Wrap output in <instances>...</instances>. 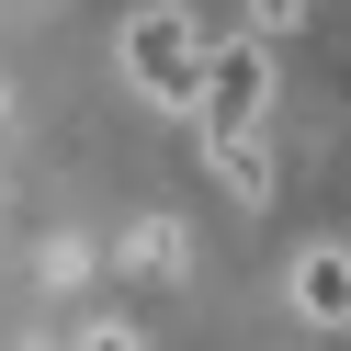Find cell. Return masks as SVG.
I'll use <instances>...</instances> for the list:
<instances>
[{"label":"cell","mask_w":351,"mask_h":351,"mask_svg":"<svg viewBox=\"0 0 351 351\" xmlns=\"http://www.w3.org/2000/svg\"><path fill=\"white\" fill-rule=\"evenodd\" d=\"M204 159H215V182H227L238 204H272V147L261 136H204Z\"/></svg>","instance_id":"cell-4"},{"label":"cell","mask_w":351,"mask_h":351,"mask_svg":"<svg viewBox=\"0 0 351 351\" xmlns=\"http://www.w3.org/2000/svg\"><path fill=\"white\" fill-rule=\"evenodd\" d=\"M238 12H250V34H261V46H283V34H306V23H317V0H238Z\"/></svg>","instance_id":"cell-6"},{"label":"cell","mask_w":351,"mask_h":351,"mask_svg":"<svg viewBox=\"0 0 351 351\" xmlns=\"http://www.w3.org/2000/svg\"><path fill=\"white\" fill-rule=\"evenodd\" d=\"M193 125H204V136H261V125H272V46H261V34H215L204 46Z\"/></svg>","instance_id":"cell-1"},{"label":"cell","mask_w":351,"mask_h":351,"mask_svg":"<svg viewBox=\"0 0 351 351\" xmlns=\"http://www.w3.org/2000/svg\"><path fill=\"white\" fill-rule=\"evenodd\" d=\"M295 317H317V328H340L351 317V250H295Z\"/></svg>","instance_id":"cell-3"},{"label":"cell","mask_w":351,"mask_h":351,"mask_svg":"<svg viewBox=\"0 0 351 351\" xmlns=\"http://www.w3.org/2000/svg\"><path fill=\"white\" fill-rule=\"evenodd\" d=\"M80 351H147V340H136L125 317H102V328H80Z\"/></svg>","instance_id":"cell-7"},{"label":"cell","mask_w":351,"mask_h":351,"mask_svg":"<svg viewBox=\"0 0 351 351\" xmlns=\"http://www.w3.org/2000/svg\"><path fill=\"white\" fill-rule=\"evenodd\" d=\"M204 46H215V34L193 23V12H136V23H125V80H136L147 102H170V114H193V91H204Z\"/></svg>","instance_id":"cell-2"},{"label":"cell","mask_w":351,"mask_h":351,"mask_svg":"<svg viewBox=\"0 0 351 351\" xmlns=\"http://www.w3.org/2000/svg\"><path fill=\"white\" fill-rule=\"evenodd\" d=\"M182 261H193V238L170 227V215H147V227H125V272H147V283H182Z\"/></svg>","instance_id":"cell-5"},{"label":"cell","mask_w":351,"mask_h":351,"mask_svg":"<svg viewBox=\"0 0 351 351\" xmlns=\"http://www.w3.org/2000/svg\"><path fill=\"white\" fill-rule=\"evenodd\" d=\"M0 114H12V91H0Z\"/></svg>","instance_id":"cell-8"}]
</instances>
